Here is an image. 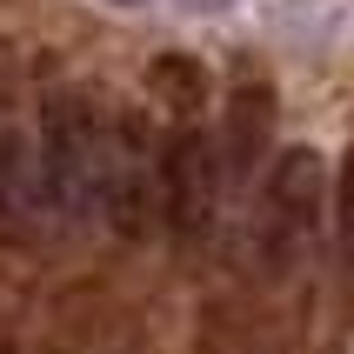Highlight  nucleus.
I'll list each match as a JSON object with an SVG mask.
<instances>
[{
	"label": "nucleus",
	"mask_w": 354,
	"mask_h": 354,
	"mask_svg": "<svg viewBox=\"0 0 354 354\" xmlns=\"http://www.w3.org/2000/svg\"><path fill=\"white\" fill-rule=\"evenodd\" d=\"M40 187H47V207H67V214H87L100 207V160H107V134L94 120V100L87 94H47L40 107Z\"/></svg>",
	"instance_id": "obj_1"
},
{
	"label": "nucleus",
	"mask_w": 354,
	"mask_h": 354,
	"mask_svg": "<svg viewBox=\"0 0 354 354\" xmlns=\"http://www.w3.org/2000/svg\"><path fill=\"white\" fill-rule=\"evenodd\" d=\"M321 207H328V167H321L315 147H288L274 160V174L261 187V268H295V254L308 248V234L321 227Z\"/></svg>",
	"instance_id": "obj_2"
},
{
	"label": "nucleus",
	"mask_w": 354,
	"mask_h": 354,
	"mask_svg": "<svg viewBox=\"0 0 354 354\" xmlns=\"http://www.w3.org/2000/svg\"><path fill=\"white\" fill-rule=\"evenodd\" d=\"M221 187H227L221 147L201 127H174L167 147H160V214H167V227L174 234H201L221 207Z\"/></svg>",
	"instance_id": "obj_3"
},
{
	"label": "nucleus",
	"mask_w": 354,
	"mask_h": 354,
	"mask_svg": "<svg viewBox=\"0 0 354 354\" xmlns=\"http://www.w3.org/2000/svg\"><path fill=\"white\" fill-rule=\"evenodd\" d=\"M47 187H40V160L14 134H0V241H27L40 227Z\"/></svg>",
	"instance_id": "obj_4"
},
{
	"label": "nucleus",
	"mask_w": 354,
	"mask_h": 354,
	"mask_svg": "<svg viewBox=\"0 0 354 354\" xmlns=\"http://www.w3.org/2000/svg\"><path fill=\"white\" fill-rule=\"evenodd\" d=\"M268 120H274V100L261 94V87L227 94V134L214 140V147H221V174H227V180L254 174V160L268 154Z\"/></svg>",
	"instance_id": "obj_5"
},
{
	"label": "nucleus",
	"mask_w": 354,
	"mask_h": 354,
	"mask_svg": "<svg viewBox=\"0 0 354 354\" xmlns=\"http://www.w3.org/2000/svg\"><path fill=\"white\" fill-rule=\"evenodd\" d=\"M154 94L167 100L180 120L201 114V100H207V74H201V60L194 54H160L154 60Z\"/></svg>",
	"instance_id": "obj_6"
},
{
	"label": "nucleus",
	"mask_w": 354,
	"mask_h": 354,
	"mask_svg": "<svg viewBox=\"0 0 354 354\" xmlns=\"http://www.w3.org/2000/svg\"><path fill=\"white\" fill-rule=\"evenodd\" d=\"M335 201H341V234L354 241V147H348V160H341V174H335Z\"/></svg>",
	"instance_id": "obj_7"
},
{
	"label": "nucleus",
	"mask_w": 354,
	"mask_h": 354,
	"mask_svg": "<svg viewBox=\"0 0 354 354\" xmlns=\"http://www.w3.org/2000/svg\"><path fill=\"white\" fill-rule=\"evenodd\" d=\"M7 100H14V80L0 74V120H7Z\"/></svg>",
	"instance_id": "obj_8"
},
{
	"label": "nucleus",
	"mask_w": 354,
	"mask_h": 354,
	"mask_svg": "<svg viewBox=\"0 0 354 354\" xmlns=\"http://www.w3.org/2000/svg\"><path fill=\"white\" fill-rule=\"evenodd\" d=\"M120 7H140V0H120Z\"/></svg>",
	"instance_id": "obj_9"
}]
</instances>
